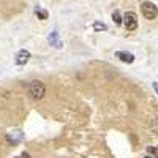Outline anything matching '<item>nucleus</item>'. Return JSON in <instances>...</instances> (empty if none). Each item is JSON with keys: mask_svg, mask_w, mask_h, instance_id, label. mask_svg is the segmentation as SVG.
Returning a JSON list of instances; mask_svg holds the SVG:
<instances>
[{"mask_svg": "<svg viewBox=\"0 0 158 158\" xmlns=\"http://www.w3.org/2000/svg\"><path fill=\"white\" fill-rule=\"evenodd\" d=\"M29 94L35 100H41L46 95V87L41 81H32L29 85Z\"/></svg>", "mask_w": 158, "mask_h": 158, "instance_id": "nucleus-1", "label": "nucleus"}, {"mask_svg": "<svg viewBox=\"0 0 158 158\" xmlns=\"http://www.w3.org/2000/svg\"><path fill=\"white\" fill-rule=\"evenodd\" d=\"M141 13H142V16L146 18L147 21H152L158 16V8L152 3V2H144L141 5Z\"/></svg>", "mask_w": 158, "mask_h": 158, "instance_id": "nucleus-2", "label": "nucleus"}, {"mask_svg": "<svg viewBox=\"0 0 158 158\" xmlns=\"http://www.w3.org/2000/svg\"><path fill=\"white\" fill-rule=\"evenodd\" d=\"M123 24H125L127 30H130V32L136 30V29H138V16H136V13H133V11L125 13V16H123Z\"/></svg>", "mask_w": 158, "mask_h": 158, "instance_id": "nucleus-3", "label": "nucleus"}, {"mask_svg": "<svg viewBox=\"0 0 158 158\" xmlns=\"http://www.w3.org/2000/svg\"><path fill=\"white\" fill-rule=\"evenodd\" d=\"M29 59H30V52L25 51V49H22V51H19L18 54H16L15 62H16V65H25V63L29 62Z\"/></svg>", "mask_w": 158, "mask_h": 158, "instance_id": "nucleus-4", "label": "nucleus"}, {"mask_svg": "<svg viewBox=\"0 0 158 158\" xmlns=\"http://www.w3.org/2000/svg\"><path fill=\"white\" fill-rule=\"evenodd\" d=\"M115 56L120 59L122 62H125V63H133V60H135V56L133 54H130V52H123V51L115 52Z\"/></svg>", "mask_w": 158, "mask_h": 158, "instance_id": "nucleus-5", "label": "nucleus"}, {"mask_svg": "<svg viewBox=\"0 0 158 158\" xmlns=\"http://www.w3.org/2000/svg\"><path fill=\"white\" fill-rule=\"evenodd\" d=\"M112 19H114V22H115L117 25L123 22V21H122V16H120V13H118V11H114V13H112Z\"/></svg>", "mask_w": 158, "mask_h": 158, "instance_id": "nucleus-6", "label": "nucleus"}, {"mask_svg": "<svg viewBox=\"0 0 158 158\" xmlns=\"http://www.w3.org/2000/svg\"><path fill=\"white\" fill-rule=\"evenodd\" d=\"M35 15H36L40 19H48V13H46L44 10H40V8H38V10L35 11Z\"/></svg>", "mask_w": 158, "mask_h": 158, "instance_id": "nucleus-7", "label": "nucleus"}, {"mask_svg": "<svg viewBox=\"0 0 158 158\" xmlns=\"http://www.w3.org/2000/svg\"><path fill=\"white\" fill-rule=\"evenodd\" d=\"M147 152H149L153 158H158V147H147Z\"/></svg>", "mask_w": 158, "mask_h": 158, "instance_id": "nucleus-8", "label": "nucleus"}, {"mask_svg": "<svg viewBox=\"0 0 158 158\" xmlns=\"http://www.w3.org/2000/svg\"><path fill=\"white\" fill-rule=\"evenodd\" d=\"M49 41H51V43H56V46L60 48V41H57V33H56V32L52 33V36H49Z\"/></svg>", "mask_w": 158, "mask_h": 158, "instance_id": "nucleus-9", "label": "nucleus"}, {"mask_svg": "<svg viewBox=\"0 0 158 158\" xmlns=\"http://www.w3.org/2000/svg\"><path fill=\"white\" fill-rule=\"evenodd\" d=\"M95 29H97V30H106V25H104V24H100V22H97V24H95Z\"/></svg>", "mask_w": 158, "mask_h": 158, "instance_id": "nucleus-10", "label": "nucleus"}, {"mask_svg": "<svg viewBox=\"0 0 158 158\" xmlns=\"http://www.w3.org/2000/svg\"><path fill=\"white\" fill-rule=\"evenodd\" d=\"M16 158H30V155H29L27 152H24L22 155H19V156H16Z\"/></svg>", "mask_w": 158, "mask_h": 158, "instance_id": "nucleus-11", "label": "nucleus"}, {"mask_svg": "<svg viewBox=\"0 0 158 158\" xmlns=\"http://www.w3.org/2000/svg\"><path fill=\"white\" fill-rule=\"evenodd\" d=\"M153 87H155V90H156V94H158V84H156V82L153 84Z\"/></svg>", "mask_w": 158, "mask_h": 158, "instance_id": "nucleus-12", "label": "nucleus"}, {"mask_svg": "<svg viewBox=\"0 0 158 158\" xmlns=\"http://www.w3.org/2000/svg\"><path fill=\"white\" fill-rule=\"evenodd\" d=\"M146 158H150V156H146Z\"/></svg>", "mask_w": 158, "mask_h": 158, "instance_id": "nucleus-13", "label": "nucleus"}]
</instances>
